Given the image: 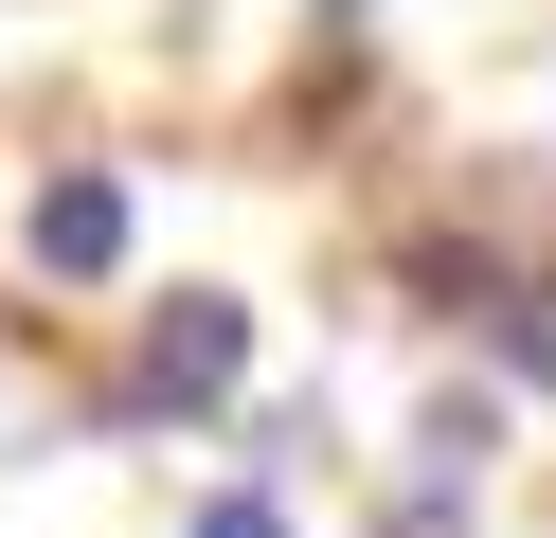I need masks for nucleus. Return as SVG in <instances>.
<instances>
[{
    "label": "nucleus",
    "mask_w": 556,
    "mask_h": 538,
    "mask_svg": "<svg viewBox=\"0 0 556 538\" xmlns=\"http://www.w3.org/2000/svg\"><path fill=\"white\" fill-rule=\"evenodd\" d=\"M233 377H252V305H216V287H180V305L144 323V359H126V413H216Z\"/></svg>",
    "instance_id": "1"
},
{
    "label": "nucleus",
    "mask_w": 556,
    "mask_h": 538,
    "mask_svg": "<svg viewBox=\"0 0 556 538\" xmlns=\"http://www.w3.org/2000/svg\"><path fill=\"white\" fill-rule=\"evenodd\" d=\"M18 270H37V287H109L126 270V179L109 162H54L37 198H18Z\"/></svg>",
    "instance_id": "2"
},
{
    "label": "nucleus",
    "mask_w": 556,
    "mask_h": 538,
    "mask_svg": "<svg viewBox=\"0 0 556 538\" xmlns=\"http://www.w3.org/2000/svg\"><path fill=\"white\" fill-rule=\"evenodd\" d=\"M503 359H520V377H556V287H503Z\"/></svg>",
    "instance_id": "3"
},
{
    "label": "nucleus",
    "mask_w": 556,
    "mask_h": 538,
    "mask_svg": "<svg viewBox=\"0 0 556 538\" xmlns=\"http://www.w3.org/2000/svg\"><path fill=\"white\" fill-rule=\"evenodd\" d=\"M198 538H288V521H269V502L233 485V502H198Z\"/></svg>",
    "instance_id": "4"
}]
</instances>
